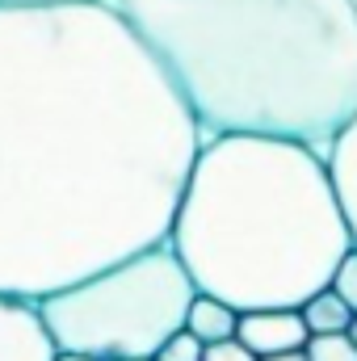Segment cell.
Instances as JSON below:
<instances>
[{"mask_svg":"<svg viewBox=\"0 0 357 361\" xmlns=\"http://www.w3.org/2000/svg\"><path fill=\"white\" fill-rule=\"evenodd\" d=\"M202 130L109 0L0 4V294L169 240Z\"/></svg>","mask_w":357,"mask_h":361,"instance_id":"1","label":"cell"},{"mask_svg":"<svg viewBox=\"0 0 357 361\" xmlns=\"http://www.w3.org/2000/svg\"><path fill=\"white\" fill-rule=\"evenodd\" d=\"M164 68L202 139L315 152L357 114V0H109Z\"/></svg>","mask_w":357,"mask_h":361,"instance_id":"2","label":"cell"},{"mask_svg":"<svg viewBox=\"0 0 357 361\" xmlns=\"http://www.w3.org/2000/svg\"><path fill=\"white\" fill-rule=\"evenodd\" d=\"M169 248L198 294L231 311H298L328 290L353 248L324 152L265 139H202L185 177Z\"/></svg>","mask_w":357,"mask_h":361,"instance_id":"3","label":"cell"},{"mask_svg":"<svg viewBox=\"0 0 357 361\" xmlns=\"http://www.w3.org/2000/svg\"><path fill=\"white\" fill-rule=\"evenodd\" d=\"M193 294L189 273L164 240L38 298V315L59 353L152 361L156 349L185 328Z\"/></svg>","mask_w":357,"mask_h":361,"instance_id":"4","label":"cell"},{"mask_svg":"<svg viewBox=\"0 0 357 361\" xmlns=\"http://www.w3.org/2000/svg\"><path fill=\"white\" fill-rule=\"evenodd\" d=\"M55 353L38 302L0 294V361H55Z\"/></svg>","mask_w":357,"mask_h":361,"instance_id":"5","label":"cell"},{"mask_svg":"<svg viewBox=\"0 0 357 361\" xmlns=\"http://www.w3.org/2000/svg\"><path fill=\"white\" fill-rule=\"evenodd\" d=\"M236 341L253 357H273L307 345V328L298 311H244L236 319Z\"/></svg>","mask_w":357,"mask_h":361,"instance_id":"6","label":"cell"},{"mask_svg":"<svg viewBox=\"0 0 357 361\" xmlns=\"http://www.w3.org/2000/svg\"><path fill=\"white\" fill-rule=\"evenodd\" d=\"M324 160H328V177H332V189H337L349 240H353V248H357V114H353V122L328 143Z\"/></svg>","mask_w":357,"mask_h":361,"instance_id":"7","label":"cell"},{"mask_svg":"<svg viewBox=\"0 0 357 361\" xmlns=\"http://www.w3.org/2000/svg\"><path fill=\"white\" fill-rule=\"evenodd\" d=\"M236 319H240V311H231L227 302H219L210 294H193V302L185 311V332L202 345H219V341L236 336Z\"/></svg>","mask_w":357,"mask_h":361,"instance_id":"8","label":"cell"},{"mask_svg":"<svg viewBox=\"0 0 357 361\" xmlns=\"http://www.w3.org/2000/svg\"><path fill=\"white\" fill-rule=\"evenodd\" d=\"M298 315H303L307 336H332V332H345V328L353 324V311L337 298V290H332V286H328V290H320V294H311V298L298 307Z\"/></svg>","mask_w":357,"mask_h":361,"instance_id":"9","label":"cell"},{"mask_svg":"<svg viewBox=\"0 0 357 361\" xmlns=\"http://www.w3.org/2000/svg\"><path fill=\"white\" fill-rule=\"evenodd\" d=\"M303 357L307 361H357V349L345 332H332V336H307Z\"/></svg>","mask_w":357,"mask_h":361,"instance_id":"10","label":"cell"},{"mask_svg":"<svg viewBox=\"0 0 357 361\" xmlns=\"http://www.w3.org/2000/svg\"><path fill=\"white\" fill-rule=\"evenodd\" d=\"M328 286L337 290V298L357 315V248H349V252L341 257V265H337V273H332Z\"/></svg>","mask_w":357,"mask_h":361,"instance_id":"11","label":"cell"},{"mask_svg":"<svg viewBox=\"0 0 357 361\" xmlns=\"http://www.w3.org/2000/svg\"><path fill=\"white\" fill-rule=\"evenodd\" d=\"M152 361H202V341H193V336L181 328V332H173V336L156 349Z\"/></svg>","mask_w":357,"mask_h":361,"instance_id":"12","label":"cell"},{"mask_svg":"<svg viewBox=\"0 0 357 361\" xmlns=\"http://www.w3.org/2000/svg\"><path fill=\"white\" fill-rule=\"evenodd\" d=\"M202 361H257V357L231 336V341H219V345H202Z\"/></svg>","mask_w":357,"mask_h":361,"instance_id":"13","label":"cell"},{"mask_svg":"<svg viewBox=\"0 0 357 361\" xmlns=\"http://www.w3.org/2000/svg\"><path fill=\"white\" fill-rule=\"evenodd\" d=\"M257 361H307L303 349H290V353H273V357H257Z\"/></svg>","mask_w":357,"mask_h":361,"instance_id":"14","label":"cell"},{"mask_svg":"<svg viewBox=\"0 0 357 361\" xmlns=\"http://www.w3.org/2000/svg\"><path fill=\"white\" fill-rule=\"evenodd\" d=\"M55 361H92V357H85V353H55Z\"/></svg>","mask_w":357,"mask_h":361,"instance_id":"15","label":"cell"},{"mask_svg":"<svg viewBox=\"0 0 357 361\" xmlns=\"http://www.w3.org/2000/svg\"><path fill=\"white\" fill-rule=\"evenodd\" d=\"M345 336H349V341H353V349H357V315H353V324H349V328H345Z\"/></svg>","mask_w":357,"mask_h":361,"instance_id":"16","label":"cell"},{"mask_svg":"<svg viewBox=\"0 0 357 361\" xmlns=\"http://www.w3.org/2000/svg\"><path fill=\"white\" fill-rule=\"evenodd\" d=\"M0 4H38V0H0Z\"/></svg>","mask_w":357,"mask_h":361,"instance_id":"17","label":"cell"}]
</instances>
